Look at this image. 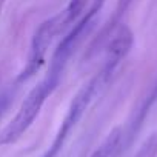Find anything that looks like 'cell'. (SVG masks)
<instances>
[{
    "label": "cell",
    "instance_id": "cell-1",
    "mask_svg": "<svg viewBox=\"0 0 157 157\" xmlns=\"http://www.w3.org/2000/svg\"><path fill=\"white\" fill-rule=\"evenodd\" d=\"M59 82H60V78L46 72V75L42 78V82L23 100V103L20 105L14 119L2 129V132H0V145L3 146V145L16 143L29 129V126L37 119L42 106L45 105L46 99L57 88Z\"/></svg>",
    "mask_w": 157,
    "mask_h": 157
},
{
    "label": "cell",
    "instance_id": "cell-2",
    "mask_svg": "<svg viewBox=\"0 0 157 157\" xmlns=\"http://www.w3.org/2000/svg\"><path fill=\"white\" fill-rule=\"evenodd\" d=\"M113 74H109L106 69H100L91 80L75 94V97L72 99L69 108H68V113L56 134V139L51 145V148L46 151V154L43 157H57V154L60 152L62 146L65 145V140L68 139L69 132L72 131V128L78 123V120L82 119V116L85 114L86 108L90 106V103L93 102V99L99 94V91L102 90V86L109 80V77Z\"/></svg>",
    "mask_w": 157,
    "mask_h": 157
},
{
    "label": "cell",
    "instance_id": "cell-3",
    "mask_svg": "<svg viewBox=\"0 0 157 157\" xmlns=\"http://www.w3.org/2000/svg\"><path fill=\"white\" fill-rule=\"evenodd\" d=\"M62 31V22H60V16L52 17L45 20L43 23H40V26L36 29L33 40H31V46H29V54H28V60L25 68L22 69V72L17 77V82H26L28 78H31L43 65L45 62V56L46 51L54 39V36Z\"/></svg>",
    "mask_w": 157,
    "mask_h": 157
},
{
    "label": "cell",
    "instance_id": "cell-4",
    "mask_svg": "<svg viewBox=\"0 0 157 157\" xmlns=\"http://www.w3.org/2000/svg\"><path fill=\"white\" fill-rule=\"evenodd\" d=\"M123 140V134L119 128L109 132V136L103 140V143L93 152L91 157H114V154L119 151Z\"/></svg>",
    "mask_w": 157,
    "mask_h": 157
},
{
    "label": "cell",
    "instance_id": "cell-5",
    "mask_svg": "<svg viewBox=\"0 0 157 157\" xmlns=\"http://www.w3.org/2000/svg\"><path fill=\"white\" fill-rule=\"evenodd\" d=\"M86 6V0H69L66 10L60 14V22H62V29L68 25H71L74 20L80 17Z\"/></svg>",
    "mask_w": 157,
    "mask_h": 157
},
{
    "label": "cell",
    "instance_id": "cell-6",
    "mask_svg": "<svg viewBox=\"0 0 157 157\" xmlns=\"http://www.w3.org/2000/svg\"><path fill=\"white\" fill-rule=\"evenodd\" d=\"M136 157H157V132H152L142 143Z\"/></svg>",
    "mask_w": 157,
    "mask_h": 157
},
{
    "label": "cell",
    "instance_id": "cell-7",
    "mask_svg": "<svg viewBox=\"0 0 157 157\" xmlns=\"http://www.w3.org/2000/svg\"><path fill=\"white\" fill-rule=\"evenodd\" d=\"M6 105H8V96L2 94V96H0V116H2L3 109L6 108Z\"/></svg>",
    "mask_w": 157,
    "mask_h": 157
},
{
    "label": "cell",
    "instance_id": "cell-8",
    "mask_svg": "<svg viewBox=\"0 0 157 157\" xmlns=\"http://www.w3.org/2000/svg\"><path fill=\"white\" fill-rule=\"evenodd\" d=\"M5 2H6V0H0V13H2V10H3V5H5Z\"/></svg>",
    "mask_w": 157,
    "mask_h": 157
}]
</instances>
